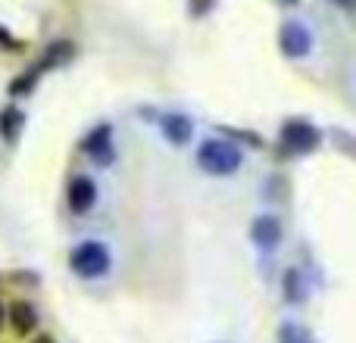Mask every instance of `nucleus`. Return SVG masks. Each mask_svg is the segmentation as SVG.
<instances>
[{"mask_svg":"<svg viewBox=\"0 0 356 343\" xmlns=\"http://www.w3.org/2000/svg\"><path fill=\"white\" fill-rule=\"evenodd\" d=\"M72 53H75V47L69 41H54L47 50H44V56H41V72L44 69H54V66H63V62H69L72 60Z\"/></svg>","mask_w":356,"mask_h":343,"instance_id":"obj_11","label":"nucleus"},{"mask_svg":"<svg viewBox=\"0 0 356 343\" xmlns=\"http://www.w3.org/2000/svg\"><path fill=\"white\" fill-rule=\"evenodd\" d=\"M282 3H291V6H294V3H297V0H282Z\"/></svg>","mask_w":356,"mask_h":343,"instance_id":"obj_18","label":"nucleus"},{"mask_svg":"<svg viewBox=\"0 0 356 343\" xmlns=\"http://www.w3.org/2000/svg\"><path fill=\"white\" fill-rule=\"evenodd\" d=\"M278 44H282L284 56L300 60V56H307L309 47H313V35L307 31V25L303 22H288L282 31H278Z\"/></svg>","mask_w":356,"mask_h":343,"instance_id":"obj_4","label":"nucleus"},{"mask_svg":"<svg viewBox=\"0 0 356 343\" xmlns=\"http://www.w3.org/2000/svg\"><path fill=\"white\" fill-rule=\"evenodd\" d=\"M278 343H300V334H297L294 325H284L282 331H278Z\"/></svg>","mask_w":356,"mask_h":343,"instance_id":"obj_15","label":"nucleus"},{"mask_svg":"<svg viewBox=\"0 0 356 343\" xmlns=\"http://www.w3.org/2000/svg\"><path fill=\"white\" fill-rule=\"evenodd\" d=\"M160 128H163V137H166L172 147H184V144L191 141L194 125H191V119L181 116V112H166V116L160 119Z\"/></svg>","mask_w":356,"mask_h":343,"instance_id":"obj_8","label":"nucleus"},{"mask_svg":"<svg viewBox=\"0 0 356 343\" xmlns=\"http://www.w3.org/2000/svg\"><path fill=\"white\" fill-rule=\"evenodd\" d=\"M41 75H44V72H41V66L35 62V66L29 69V72H22L19 78H13V81H10V97H25V94H31V87L38 85V78H41Z\"/></svg>","mask_w":356,"mask_h":343,"instance_id":"obj_12","label":"nucleus"},{"mask_svg":"<svg viewBox=\"0 0 356 343\" xmlns=\"http://www.w3.org/2000/svg\"><path fill=\"white\" fill-rule=\"evenodd\" d=\"M81 150H85L97 166H110V162L116 160V150H113V128L110 125H97V128L81 141Z\"/></svg>","mask_w":356,"mask_h":343,"instance_id":"obj_5","label":"nucleus"},{"mask_svg":"<svg viewBox=\"0 0 356 343\" xmlns=\"http://www.w3.org/2000/svg\"><path fill=\"white\" fill-rule=\"evenodd\" d=\"M69 269L79 278H104L110 271V250L100 240H85L69 253Z\"/></svg>","mask_w":356,"mask_h":343,"instance_id":"obj_2","label":"nucleus"},{"mask_svg":"<svg viewBox=\"0 0 356 343\" xmlns=\"http://www.w3.org/2000/svg\"><path fill=\"white\" fill-rule=\"evenodd\" d=\"M197 166L207 172V175L228 178L244 166V156H241V150L234 147V144L213 141V137H209V141H203L200 147H197Z\"/></svg>","mask_w":356,"mask_h":343,"instance_id":"obj_1","label":"nucleus"},{"mask_svg":"<svg viewBox=\"0 0 356 343\" xmlns=\"http://www.w3.org/2000/svg\"><path fill=\"white\" fill-rule=\"evenodd\" d=\"M319 141H322L319 131H316L309 122H300V119H291V122H284V128H282V144L297 156L313 153V150L319 147Z\"/></svg>","mask_w":356,"mask_h":343,"instance_id":"obj_3","label":"nucleus"},{"mask_svg":"<svg viewBox=\"0 0 356 343\" xmlns=\"http://www.w3.org/2000/svg\"><path fill=\"white\" fill-rule=\"evenodd\" d=\"M22 128H25V112L19 110V106L0 110V137H3L6 144H16L19 135H22Z\"/></svg>","mask_w":356,"mask_h":343,"instance_id":"obj_10","label":"nucleus"},{"mask_svg":"<svg viewBox=\"0 0 356 343\" xmlns=\"http://www.w3.org/2000/svg\"><path fill=\"white\" fill-rule=\"evenodd\" d=\"M0 47H3V50H22V41H19V37H13L10 31L0 25Z\"/></svg>","mask_w":356,"mask_h":343,"instance_id":"obj_14","label":"nucleus"},{"mask_svg":"<svg viewBox=\"0 0 356 343\" xmlns=\"http://www.w3.org/2000/svg\"><path fill=\"white\" fill-rule=\"evenodd\" d=\"M3 321H6V309H3V303H0V328H3Z\"/></svg>","mask_w":356,"mask_h":343,"instance_id":"obj_16","label":"nucleus"},{"mask_svg":"<svg viewBox=\"0 0 356 343\" xmlns=\"http://www.w3.org/2000/svg\"><path fill=\"white\" fill-rule=\"evenodd\" d=\"M250 240L259 250H275L282 244V221L275 215H257L250 225Z\"/></svg>","mask_w":356,"mask_h":343,"instance_id":"obj_7","label":"nucleus"},{"mask_svg":"<svg viewBox=\"0 0 356 343\" xmlns=\"http://www.w3.org/2000/svg\"><path fill=\"white\" fill-rule=\"evenodd\" d=\"M66 203L72 212H88V209L97 203V184L91 181L88 175H79L69 181V190H66Z\"/></svg>","mask_w":356,"mask_h":343,"instance_id":"obj_6","label":"nucleus"},{"mask_svg":"<svg viewBox=\"0 0 356 343\" xmlns=\"http://www.w3.org/2000/svg\"><path fill=\"white\" fill-rule=\"evenodd\" d=\"M6 319H10V325H13V331H16V334H31V331H35V325H38L35 306H31V303H25V300L13 303L10 312H6Z\"/></svg>","mask_w":356,"mask_h":343,"instance_id":"obj_9","label":"nucleus"},{"mask_svg":"<svg viewBox=\"0 0 356 343\" xmlns=\"http://www.w3.org/2000/svg\"><path fill=\"white\" fill-rule=\"evenodd\" d=\"M35 343H54V340H50V337H47V334H44V337H38Z\"/></svg>","mask_w":356,"mask_h":343,"instance_id":"obj_17","label":"nucleus"},{"mask_svg":"<svg viewBox=\"0 0 356 343\" xmlns=\"http://www.w3.org/2000/svg\"><path fill=\"white\" fill-rule=\"evenodd\" d=\"M284 296H288L291 303H303V296H307V290H303V278L297 269H288L284 271Z\"/></svg>","mask_w":356,"mask_h":343,"instance_id":"obj_13","label":"nucleus"}]
</instances>
